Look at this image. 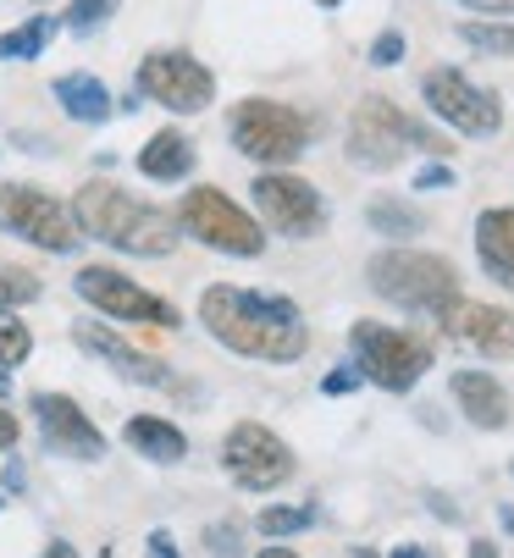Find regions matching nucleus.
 Listing matches in <instances>:
<instances>
[{"mask_svg":"<svg viewBox=\"0 0 514 558\" xmlns=\"http://www.w3.org/2000/svg\"><path fill=\"white\" fill-rule=\"evenodd\" d=\"M200 327L222 349H232L243 360H266V365H294L310 349V327L294 299L232 288V282H211L200 293Z\"/></svg>","mask_w":514,"mask_h":558,"instance_id":"1","label":"nucleus"},{"mask_svg":"<svg viewBox=\"0 0 514 558\" xmlns=\"http://www.w3.org/2000/svg\"><path fill=\"white\" fill-rule=\"evenodd\" d=\"M0 232L23 238V244L45 255H72L83 238L72 221V205H61L50 189H34V183H0Z\"/></svg>","mask_w":514,"mask_h":558,"instance_id":"8","label":"nucleus"},{"mask_svg":"<svg viewBox=\"0 0 514 558\" xmlns=\"http://www.w3.org/2000/svg\"><path fill=\"white\" fill-rule=\"evenodd\" d=\"M420 95H426V106H432L454 133L492 138V133L503 128V106H498V95H492V89H481V84H470V77H465L459 66H438V72H426V77H420Z\"/></svg>","mask_w":514,"mask_h":558,"instance_id":"12","label":"nucleus"},{"mask_svg":"<svg viewBox=\"0 0 514 558\" xmlns=\"http://www.w3.org/2000/svg\"><path fill=\"white\" fill-rule=\"evenodd\" d=\"M50 95H56V106H61L72 122H83V128H100V122H111V111H117L111 89L100 84L95 72H61L56 84H50Z\"/></svg>","mask_w":514,"mask_h":558,"instance_id":"19","label":"nucleus"},{"mask_svg":"<svg viewBox=\"0 0 514 558\" xmlns=\"http://www.w3.org/2000/svg\"><path fill=\"white\" fill-rule=\"evenodd\" d=\"M17 437H23V426H17V415L0 404V448H17Z\"/></svg>","mask_w":514,"mask_h":558,"instance_id":"35","label":"nucleus"},{"mask_svg":"<svg viewBox=\"0 0 514 558\" xmlns=\"http://www.w3.org/2000/svg\"><path fill=\"white\" fill-rule=\"evenodd\" d=\"M355 343V365L371 387L382 392H409L426 371H432V343L404 332V327H382V322H355L349 327Z\"/></svg>","mask_w":514,"mask_h":558,"instance_id":"6","label":"nucleus"},{"mask_svg":"<svg viewBox=\"0 0 514 558\" xmlns=\"http://www.w3.org/2000/svg\"><path fill=\"white\" fill-rule=\"evenodd\" d=\"M72 288H77V299H89L100 315H111V322H128V327H160V332H171V327L183 322L178 304L160 299V293H150V288H139V282L122 277L117 266H83V271L72 277Z\"/></svg>","mask_w":514,"mask_h":558,"instance_id":"10","label":"nucleus"},{"mask_svg":"<svg viewBox=\"0 0 514 558\" xmlns=\"http://www.w3.org/2000/svg\"><path fill=\"white\" fill-rule=\"evenodd\" d=\"M222 470L227 482L243 487V493H277L283 482H294V448L261 426V421H238L227 437H222Z\"/></svg>","mask_w":514,"mask_h":558,"instance_id":"9","label":"nucleus"},{"mask_svg":"<svg viewBox=\"0 0 514 558\" xmlns=\"http://www.w3.org/2000/svg\"><path fill=\"white\" fill-rule=\"evenodd\" d=\"M409 149H426V155H443L449 138H438L432 128H420L415 117H404L387 95H366L349 117V161L366 167V172H387L398 167Z\"/></svg>","mask_w":514,"mask_h":558,"instance_id":"3","label":"nucleus"},{"mask_svg":"<svg viewBox=\"0 0 514 558\" xmlns=\"http://www.w3.org/2000/svg\"><path fill=\"white\" fill-rule=\"evenodd\" d=\"M393 558H438V553H426V547H415V542H404V547H393Z\"/></svg>","mask_w":514,"mask_h":558,"instance_id":"36","label":"nucleus"},{"mask_svg":"<svg viewBox=\"0 0 514 558\" xmlns=\"http://www.w3.org/2000/svg\"><path fill=\"white\" fill-rule=\"evenodd\" d=\"M398 61H404V34L398 28H382L371 39V66H398Z\"/></svg>","mask_w":514,"mask_h":558,"instance_id":"29","label":"nucleus"},{"mask_svg":"<svg viewBox=\"0 0 514 558\" xmlns=\"http://www.w3.org/2000/svg\"><path fill=\"white\" fill-rule=\"evenodd\" d=\"M178 227H183L189 238H200L205 250H216V255L254 260V255L266 250L261 221H254L243 205H232L222 189H211V183H200V189L183 194V205H178Z\"/></svg>","mask_w":514,"mask_h":558,"instance_id":"7","label":"nucleus"},{"mask_svg":"<svg viewBox=\"0 0 514 558\" xmlns=\"http://www.w3.org/2000/svg\"><path fill=\"white\" fill-rule=\"evenodd\" d=\"M315 7H326V12H332V7H343V0H315Z\"/></svg>","mask_w":514,"mask_h":558,"instance_id":"41","label":"nucleus"},{"mask_svg":"<svg viewBox=\"0 0 514 558\" xmlns=\"http://www.w3.org/2000/svg\"><path fill=\"white\" fill-rule=\"evenodd\" d=\"M360 381H366V376H360V365H337V371L321 381V392H332V398H337V392H355Z\"/></svg>","mask_w":514,"mask_h":558,"instance_id":"31","label":"nucleus"},{"mask_svg":"<svg viewBox=\"0 0 514 558\" xmlns=\"http://www.w3.org/2000/svg\"><path fill=\"white\" fill-rule=\"evenodd\" d=\"M0 509H7V504H0Z\"/></svg>","mask_w":514,"mask_h":558,"instance_id":"43","label":"nucleus"},{"mask_svg":"<svg viewBox=\"0 0 514 558\" xmlns=\"http://www.w3.org/2000/svg\"><path fill=\"white\" fill-rule=\"evenodd\" d=\"M122 437H128V448H133L139 459H150V464H178V459H189V437L171 426V421H160V415H133V421L122 426Z\"/></svg>","mask_w":514,"mask_h":558,"instance_id":"21","label":"nucleus"},{"mask_svg":"<svg viewBox=\"0 0 514 558\" xmlns=\"http://www.w3.org/2000/svg\"><path fill=\"white\" fill-rule=\"evenodd\" d=\"M28 354H34V327L23 322L17 310L0 304V371H17Z\"/></svg>","mask_w":514,"mask_h":558,"instance_id":"24","label":"nucleus"},{"mask_svg":"<svg viewBox=\"0 0 514 558\" xmlns=\"http://www.w3.org/2000/svg\"><path fill=\"white\" fill-rule=\"evenodd\" d=\"M139 95L166 106L171 117H200L216 100V72L189 50H150L139 61Z\"/></svg>","mask_w":514,"mask_h":558,"instance_id":"11","label":"nucleus"},{"mask_svg":"<svg viewBox=\"0 0 514 558\" xmlns=\"http://www.w3.org/2000/svg\"><path fill=\"white\" fill-rule=\"evenodd\" d=\"M144 553H150V558H183V553H178V542H171L166 531H150V547H144Z\"/></svg>","mask_w":514,"mask_h":558,"instance_id":"34","label":"nucleus"},{"mask_svg":"<svg viewBox=\"0 0 514 558\" xmlns=\"http://www.w3.org/2000/svg\"><path fill=\"white\" fill-rule=\"evenodd\" d=\"M72 343H77L83 354L106 360L117 376H128V381H139V387H171V365H166V360H155V354H144V349H133L117 327L77 322V327H72Z\"/></svg>","mask_w":514,"mask_h":558,"instance_id":"16","label":"nucleus"},{"mask_svg":"<svg viewBox=\"0 0 514 558\" xmlns=\"http://www.w3.org/2000/svg\"><path fill=\"white\" fill-rule=\"evenodd\" d=\"M476 260L492 282H503L514 293V205L476 216Z\"/></svg>","mask_w":514,"mask_h":558,"instance_id":"18","label":"nucleus"},{"mask_svg":"<svg viewBox=\"0 0 514 558\" xmlns=\"http://www.w3.org/2000/svg\"><path fill=\"white\" fill-rule=\"evenodd\" d=\"M438 327H443L454 343H465V349H476V354H487V360H509V354H514V315L498 310V304L449 299V304L438 310Z\"/></svg>","mask_w":514,"mask_h":558,"instance_id":"15","label":"nucleus"},{"mask_svg":"<svg viewBox=\"0 0 514 558\" xmlns=\"http://www.w3.org/2000/svg\"><path fill=\"white\" fill-rule=\"evenodd\" d=\"M349 558H382L376 547H349Z\"/></svg>","mask_w":514,"mask_h":558,"instance_id":"40","label":"nucleus"},{"mask_svg":"<svg viewBox=\"0 0 514 558\" xmlns=\"http://www.w3.org/2000/svg\"><path fill=\"white\" fill-rule=\"evenodd\" d=\"M45 558H77V547H72V542H50Z\"/></svg>","mask_w":514,"mask_h":558,"instance_id":"37","label":"nucleus"},{"mask_svg":"<svg viewBox=\"0 0 514 558\" xmlns=\"http://www.w3.org/2000/svg\"><path fill=\"white\" fill-rule=\"evenodd\" d=\"M117 7H122V0H67V12H61V28L67 34H100L111 17H117Z\"/></svg>","mask_w":514,"mask_h":558,"instance_id":"25","label":"nucleus"},{"mask_svg":"<svg viewBox=\"0 0 514 558\" xmlns=\"http://www.w3.org/2000/svg\"><path fill=\"white\" fill-rule=\"evenodd\" d=\"M249 199L261 210V221L283 238H315L326 227V199L294 172H261L249 183Z\"/></svg>","mask_w":514,"mask_h":558,"instance_id":"13","label":"nucleus"},{"mask_svg":"<svg viewBox=\"0 0 514 558\" xmlns=\"http://www.w3.org/2000/svg\"><path fill=\"white\" fill-rule=\"evenodd\" d=\"M415 189H454V167H443V161L420 167V172H415Z\"/></svg>","mask_w":514,"mask_h":558,"instance_id":"32","label":"nucleus"},{"mask_svg":"<svg viewBox=\"0 0 514 558\" xmlns=\"http://www.w3.org/2000/svg\"><path fill=\"white\" fill-rule=\"evenodd\" d=\"M28 410H34L39 437H45L50 453L83 459V464H100V459H106V432H100L89 415H83L77 398H67V392H34Z\"/></svg>","mask_w":514,"mask_h":558,"instance_id":"14","label":"nucleus"},{"mask_svg":"<svg viewBox=\"0 0 514 558\" xmlns=\"http://www.w3.org/2000/svg\"><path fill=\"white\" fill-rule=\"evenodd\" d=\"M459 39L470 45V50H481V56H514V23H459Z\"/></svg>","mask_w":514,"mask_h":558,"instance_id":"26","label":"nucleus"},{"mask_svg":"<svg viewBox=\"0 0 514 558\" xmlns=\"http://www.w3.org/2000/svg\"><path fill=\"white\" fill-rule=\"evenodd\" d=\"M366 221L382 238H415V232H426V216L415 205H404V199H371L366 205Z\"/></svg>","mask_w":514,"mask_h":558,"instance_id":"23","label":"nucleus"},{"mask_svg":"<svg viewBox=\"0 0 514 558\" xmlns=\"http://www.w3.org/2000/svg\"><path fill=\"white\" fill-rule=\"evenodd\" d=\"M56 28H61V17H45V12L39 17H23L17 28L0 34V61H39L50 50Z\"/></svg>","mask_w":514,"mask_h":558,"instance_id":"22","label":"nucleus"},{"mask_svg":"<svg viewBox=\"0 0 514 558\" xmlns=\"http://www.w3.org/2000/svg\"><path fill=\"white\" fill-rule=\"evenodd\" d=\"M39 293H45V282H39L34 271H23V266H12V260H0V304L17 310V304H34Z\"/></svg>","mask_w":514,"mask_h":558,"instance_id":"27","label":"nucleus"},{"mask_svg":"<svg viewBox=\"0 0 514 558\" xmlns=\"http://www.w3.org/2000/svg\"><path fill=\"white\" fill-rule=\"evenodd\" d=\"M509 475H514V459H509Z\"/></svg>","mask_w":514,"mask_h":558,"instance_id":"42","label":"nucleus"},{"mask_svg":"<svg viewBox=\"0 0 514 558\" xmlns=\"http://www.w3.org/2000/svg\"><path fill=\"white\" fill-rule=\"evenodd\" d=\"M261 536H294V531H310L315 525V509L310 504H299V509H261Z\"/></svg>","mask_w":514,"mask_h":558,"instance_id":"28","label":"nucleus"},{"mask_svg":"<svg viewBox=\"0 0 514 558\" xmlns=\"http://www.w3.org/2000/svg\"><path fill=\"white\" fill-rule=\"evenodd\" d=\"M465 12H481V17H514V0H459Z\"/></svg>","mask_w":514,"mask_h":558,"instance_id":"33","label":"nucleus"},{"mask_svg":"<svg viewBox=\"0 0 514 558\" xmlns=\"http://www.w3.org/2000/svg\"><path fill=\"white\" fill-rule=\"evenodd\" d=\"M470 558H498V547L492 542H470Z\"/></svg>","mask_w":514,"mask_h":558,"instance_id":"38","label":"nucleus"},{"mask_svg":"<svg viewBox=\"0 0 514 558\" xmlns=\"http://www.w3.org/2000/svg\"><path fill=\"white\" fill-rule=\"evenodd\" d=\"M449 387H454V404L465 410L470 426H481V432H503L509 426V392L498 387L492 371H454Z\"/></svg>","mask_w":514,"mask_h":558,"instance_id":"17","label":"nucleus"},{"mask_svg":"<svg viewBox=\"0 0 514 558\" xmlns=\"http://www.w3.org/2000/svg\"><path fill=\"white\" fill-rule=\"evenodd\" d=\"M72 221H77V232L100 238V244H111L122 255H144V260L171 255V250H178V232H183L178 216H166V210L133 199L128 189H117L106 178L83 183L72 194Z\"/></svg>","mask_w":514,"mask_h":558,"instance_id":"2","label":"nucleus"},{"mask_svg":"<svg viewBox=\"0 0 514 558\" xmlns=\"http://www.w3.org/2000/svg\"><path fill=\"white\" fill-rule=\"evenodd\" d=\"M194 144H189V133H178V128H160V133H150V144L139 149V172L150 178V183H183L189 172H194Z\"/></svg>","mask_w":514,"mask_h":558,"instance_id":"20","label":"nucleus"},{"mask_svg":"<svg viewBox=\"0 0 514 558\" xmlns=\"http://www.w3.org/2000/svg\"><path fill=\"white\" fill-rule=\"evenodd\" d=\"M205 547H211V558H238L243 547H238V525H205Z\"/></svg>","mask_w":514,"mask_h":558,"instance_id":"30","label":"nucleus"},{"mask_svg":"<svg viewBox=\"0 0 514 558\" xmlns=\"http://www.w3.org/2000/svg\"><path fill=\"white\" fill-rule=\"evenodd\" d=\"M366 282L404 310H426L438 315L449 299H459V271L443 255H426V250H382L366 266Z\"/></svg>","mask_w":514,"mask_h":558,"instance_id":"4","label":"nucleus"},{"mask_svg":"<svg viewBox=\"0 0 514 558\" xmlns=\"http://www.w3.org/2000/svg\"><path fill=\"white\" fill-rule=\"evenodd\" d=\"M261 558H299L294 547H261Z\"/></svg>","mask_w":514,"mask_h":558,"instance_id":"39","label":"nucleus"},{"mask_svg":"<svg viewBox=\"0 0 514 558\" xmlns=\"http://www.w3.org/2000/svg\"><path fill=\"white\" fill-rule=\"evenodd\" d=\"M227 138H232V149L238 155H249V161H261V167H294L299 155H304V144H310V122L294 111V106H283V100H238L232 106V117H227Z\"/></svg>","mask_w":514,"mask_h":558,"instance_id":"5","label":"nucleus"}]
</instances>
